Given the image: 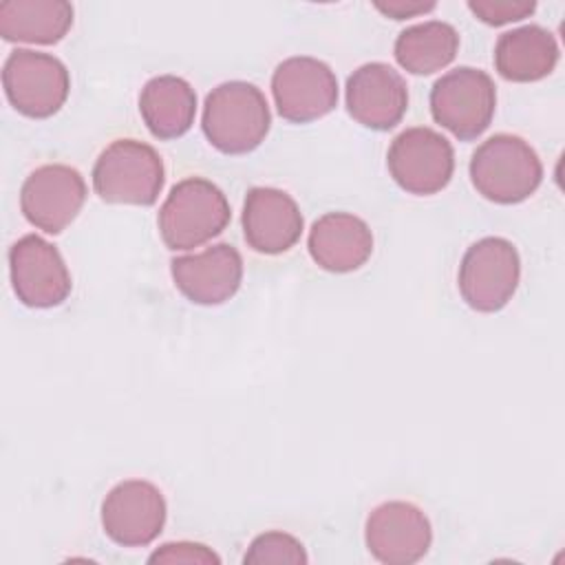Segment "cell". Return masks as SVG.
Segmentation results:
<instances>
[{
  "label": "cell",
  "instance_id": "6da1fadb",
  "mask_svg": "<svg viewBox=\"0 0 565 565\" xmlns=\"http://www.w3.org/2000/svg\"><path fill=\"white\" fill-rule=\"evenodd\" d=\"M271 115L265 95L249 82H223L205 97L203 132L223 154H245L269 132Z\"/></svg>",
  "mask_w": 565,
  "mask_h": 565
},
{
  "label": "cell",
  "instance_id": "5b68a950",
  "mask_svg": "<svg viewBox=\"0 0 565 565\" xmlns=\"http://www.w3.org/2000/svg\"><path fill=\"white\" fill-rule=\"evenodd\" d=\"M497 88L492 77L472 66H459L441 75L430 88L433 119L457 139H477L492 121Z\"/></svg>",
  "mask_w": 565,
  "mask_h": 565
},
{
  "label": "cell",
  "instance_id": "ba28073f",
  "mask_svg": "<svg viewBox=\"0 0 565 565\" xmlns=\"http://www.w3.org/2000/svg\"><path fill=\"white\" fill-rule=\"evenodd\" d=\"M386 166L395 183L408 194L428 196L444 190L455 170L450 141L433 128H406L386 154Z\"/></svg>",
  "mask_w": 565,
  "mask_h": 565
},
{
  "label": "cell",
  "instance_id": "30bf717a",
  "mask_svg": "<svg viewBox=\"0 0 565 565\" xmlns=\"http://www.w3.org/2000/svg\"><path fill=\"white\" fill-rule=\"evenodd\" d=\"M9 271L13 291L26 307H57L71 294V274L62 254L38 234H26L11 245Z\"/></svg>",
  "mask_w": 565,
  "mask_h": 565
},
{
  "label": "cell",
  "instance_id": "603a6c76",
  "mask_svg": "<svg viewBox=\"0 0 565 565\" xmlns=\"http://www.w3.org/2000/svg\"><path fill=\"white\" fill-rule=\"evenodd\" d=\"M468 9L486 24L501 26L516 22L534 13L536 4L532 0H470Z\"/></svg>",
  "mask_w": 565,
  "mask_h": 565
},
{
  "label": "cell",
  "instance_id": "ac0fdd59",
  "mask_svg": "<svg viewBox=\"0 0 565 565\" xmlns=\"http://www.w3.org/2000/svg\"><path fill=\"white\" fill-rule=\"evenodd\" d=\"M558 62V44L554 35L527 24L499 35L494 46V66L510 82H536L547 77Z\"/></svg>",
  "mask_w": 565,
  "mask_h": 565
},
{
  "label": "cell",
  "instance_id": "8992f818",
  "mask_svg": "<svg viewBox=\"0 0 565 565\" xmlns=\"http://www.w3.org/2000/svg\"><path fill=\"white\" fill-rule=\"evenodd\" d=\"M521 278L516 247L501 236H486L472 243L459 265V291L475 311L492 313L508 305Z\"/></svg>",
  "mask_w": 565,
  "mask_h": 565
},
{
  "label": "cell",
  "instance_id": "8fae6325",
  "mask_svg": "<svg viewBox=\"0 0 565 565\" xmlns=\"http://www.w3.org/2000/svg\"><path fill=\"white\" fill-rule=\"evenodd\" d=\"M166 499L161 490L143 479L117 483L102 503V525L110 541L124 547L152 543L166 525Z\"/></svg>",
  "mask_w": 565,
  "mask_h": 565
},
{
  "label": "cell",
  "instance_id": "44dd1931",
  "mask_svg": "<svg viewBox=\"0 0 565 565\" xmlns=\"http://www.w3.org/2000/svg\"><path fill=\"white\" fill-rule=\"evenodd\" d=\"M459 49V33L452 24L428 20L404 29L395 40V60L413 75H430L446 68Z\"/></svg>",
  "mask_w": 565,
  "mask_h": 565
},
{
  "label": "cell",
  "instance_id": "3957f363",
  "mask_svg": "<svg viewBox=\"0 0 565 565\" xmlns=\"http://www.w3.org/2000/svg\"><path fill=\"white\" fill-rule=\"evenodd\" d=\"M230 216V203L212 181L188 177L172 185L157 223L166 247L192 249L218 236Z\"/></svg>",
  "mask_w": 565,
  "mask_h": 565
},
{
  "label": "cell",
  "instance_id": "ffe728a7",
  "mask_svg": "<svg viewBox=\"0 0 565 565\" xmlns=\"http://www.w3.org/2000/svg\"><path fill=\"white\" fill-rule=\"evenodd\" d=\"M73 26V7L64 0H9L0 4V35L7 42L55 44Z\"/></svg>",
  "mask_w": 565,
  "mask_h": 565
},
{
  "label": "cell",
  "instance_id": "d4e9b609",
  "mask_svg": "<svg viewBox=\"0 0 565 565\" xmlns=\"http://www.w3.org/2000/svg\"><path fill=\"white\" fill-rule=\"evenodd\" d=\"M375 9L382 11L384 15L393 18V20H404V18H413L426 11L435 9V2H417V0H388V2H375Z\"/></svg>",
  "mask_w": 565,
  "mask_h": 565
},
{
  "label": "cell",
  "instance_id": "7402d4cb",
  "mask_svg": "<svg viewBox=\"0 0 565 565\" xmlns=\"http://www.w3.org/2000/svg\"><path fill=\"white\" fill-rule=\"evenodd\" d=\"M309 558H307V552L302 547V543L287 534V532H265V534H258L245 556H243V563H249V565H263V563H294V565H305Z\"/></svg>",
  "mask_w": 565,
  "mask_h": 565
},
{
  "label": "cell",
  "instance_id": "2e32d148",
  "mask_svg": "<svg viewBox=\"0 0 565 565\" xmlns=\"http://www.w3.org/2000/svg\"><path fill=\"white\" fill-rule=\"evenodd\" d=\"M243 234L258 254H282L302 234L298 203L278 188H252L243 205Z\"/></svg>",
  "mask_w": 565,
  "mask_h": 565
},
{
  "label": "cell",
  "instance_id": "9a60e30c",
  "mask_svg": "<svg viewBox=\"0 0 565 565\" xmlns=\"http://www.w3.org/2000/svg\"><path fill=\"white\" fill-rule=\"evenodd\" d=\"M177 289L194 305H223L243 280V258L236 247L216 243L199 254L177 256L170 263Z\"/></svg>",
  "mask_w": 565,
  "mask_h": 565
},
{
  "label": "cell",
  "instance_id": "9c48e42d",
  "mask_svg": "<svg viewBox=\"0 0 565 565\" xmlns=\"http://www.w3.org/2000/svg\"><path fill=\"white\" fill-rule=\"evenodd\" d=\"M271 95L282 119L307 124L335 108L338 79L324 62L309 55H296L276 66L271 75Z\"/></svg>",
  "mask_w": 565,
  "mask_h": 565
},
{
  "label": "cell",
  "instance_id": "d6986e66",
  "mask_svg": "<svg viewBox=\"0 0 565 565\" xmlns=\"http://www.w3.org/2000/svg\"><path fill=\"white\" fill-rule=\"evenodd\" d=\"M139 113L157 139H177L194 124L196 93L183 77H152L141 88Z\"/></svg>",
  "mask_w": 565,
  "mask_h": 565
},
{
  "label": "cell",
  "instance_id": "277c9868",
  "mask_svg": "<svg viewBox=\"0 0 565 565\" xmlns=\"http://www.w3.org/2000/svg\"><path fill=\"white\" fill-rule=\"evenodd\" d=\"M166 183L159 152L137 139H117L93 166V188L106 203L152 205Z\"/></svg>",
  "mask_w": 565,
  "mask_h": 565
},
{
  "label": "cell",
  "instance_id": "4fadbf2b",
  "mask_svg": "<svg viewBox=\"0 0 565 565\" xmlns=\"http://www.w3.org/2000/svg\"><path fill=\"white\" fill-rule=\"evenodd\" d=\"M364 541L375 561L384 565H411L426 556L433 543V527L417 505L386 501L366 516Z\"/></svg>",
  "mask_w": 565,
  "mask_h": 565
},
{
  "label": "cell",
  "instance_id": "cb8c5ba5",
  "mask_svg": "<svg viewBox=\"0 0 565 565\" xmlns=\"http://www.w3.org/2000/svg\"><path fill=\"white\" fill-rule=\"evenodd\" d=\"M148 563H203V565H210V563H221V558L203 543H192V541H177V543H163L161 547H157Z\"/></svg>",
  "mask_w": 565,
  "mask_h": 565
},
{
  "label": "cell",
  "instance_id": "e0dca14e",
  "mask_svg": "<svg viewBox=\"0 0 565 565\" xmlns=\"http://www.w3.org/2000/svg\"><path fill=\"white\" fill-rule=\"evenodd\" d=\"M307 247L318 267L347 274L360 269L371 258L373 234L360 216L329 212L311 225Z\"/></svg>",
  "mask_w": 565,
  "mask_h": 565
},
{
  "label": "cell",
  "instance_id": "7a4b0ae2",
  "mask_svg": "<svg viewBox=\"0 0 565 565\" xmlns=\"http://www.w3.org/2000/svg\"><path fill=\"white\" fill-rule=\"evenodd\" d=\"M543 166L534 148L516 135L499 132L486 139L470 159V181L488 201L512 205L536 192Z\"/></svg>",
  "mask_w": 565,
  "mask_h": 565
},
{
  "label": "cell",
  "instance_id": "7c38bea8",
  "mask_svg": "<svg viewBox=\"0 0 565 565\" xmlns=\"http://www.w3.org/2000/svg\"><path fill=\"white\" fill-rule=\"evenodd\" d=\"M86 199L84 177L64 163L35 168L20 190V207L24 218L46 234L66 230Z\"/></svg>",
  "mask_w": 565,
  "mask_h": 565
},
{
  "label": "cell",
  "instance_id": "52a82bcc",
  "mask_svg": "<svg viewBox=\"0 0 565 565\" xmlns=\"http://www.w3.org/2000/svg\"><path fill=\"white\" fill-rule=\"evenodd\" d=\"M2 86L18 113L31 119H46L64 106L71 77L55 55L15 49L4 62Z\"/></svg>",
  "mask_w": 565,
  "mask_h": 565
},
{
  "label": "cell",
  "instance_id": "5bb4252c",
  "mask_svg": "<svg viewBox=\"0 0 565 565\" xmlns=\"http://www.w3.org/2000/svg\"><path fill=\"white\" fill-rule=\"evenodd\" d=\"M408 108V88L404 77L384 62H369L355 68L347 79V110L371 130L397 126Z\"/></svg>",
  "mask_w": 565,
  "mask_h": 565
}]
</instances>
